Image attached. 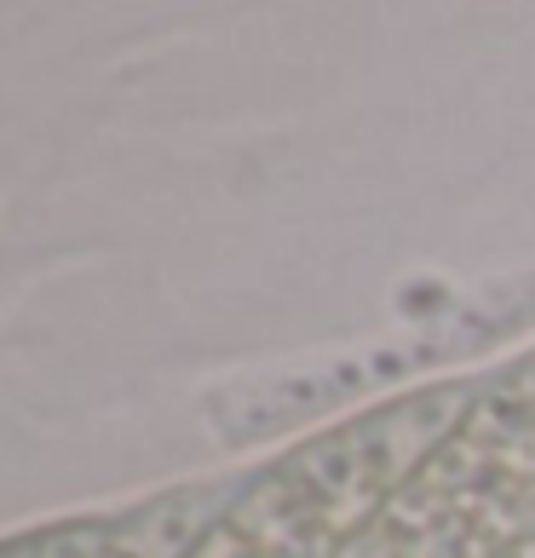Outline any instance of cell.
<instances>
[{
	"label": "cell",
	"mask_w": 535,
	"mask_h": 558,
	"mask_svg": "<svg viewBox=\"0 0 535 558\" xmlns=\"http://www.w3.org/2000/svg\"><path fill=\"white\" fill-rule=\"evenodd\" d=\"M478 398V386H431L368 409L300 444L231 495L184 558H335L375 507L415 472Z\"/></svg>",
	"instance_id": "1"
},
{
	"label": "cell",
	"mask_w": 535,
	"mask_h": 558,
	"mask_svg": "<svg viewBox=\"0 0 535 558\" xmlns=\"http://www.w3.org/2000/svg\"><path fill=\"white\" fill-rule=\"evenodd\" d=\"M115 535V519H70L52 530H29L0 542V558H98Z\"/></svg>",
	"instance_id": "3"
},
{
	"label": "cell",
	"mask_w": 535,
	"mask_h": 558,
	"mask_svg": "<svg viewBox=\"0 0 535 558\" xmlns=\"http://www.w3.org/2000/svg\"><path fill=\"white\" fill-rule=\"evenodd\" d=\"M535 524V351L478 386L461 426L335 558H507Z\"/></svg>",
	"instance_id": "2"
}]
</instances>
